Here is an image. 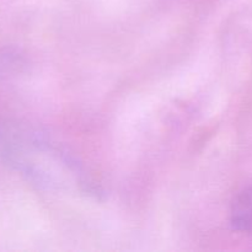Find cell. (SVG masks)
Returning a JSON list of instances; mask_svg holds the SVG:
<instances>
[{"label": "cell", "mask_w": 252, "mask_h": 252, "mask_svg": "<svg viewBox=\"0 0 252 252\" xmlns=\"http://www.w3.org/2000/svg\"><path fill=\"white\" fill-rule=\"evenodd\" d=\"M1 145L4 144H2V134H1V130H0V147H1Z\"/></svg>", "instance_id": "cell-1"}]
</instances>
